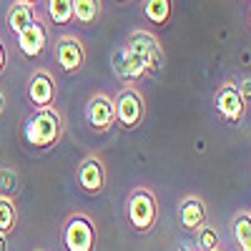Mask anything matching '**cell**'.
<instances>
[{
  "mask_svg": "<svg viewBox=\"0 0 251 251\" xmlns=\"http://www.w3.org/2000/svg\"><path fill=\"white\" fill-rule=\"evenodd\" d=\"M78 186L83 188L86 194H100L106 188V163H103L100 156H86L78 163V171H75Z\"/></svg>",
  "mask_w": 251,
  "mask_h": 251,
  "instance_id": "9c48e42d",
  "label": "cell"
},
{
  "mask_svg": "<svg viewBox=\"0 0 251 251\" xmlns=\"http://www.w3.org/2000/svg\"><path fill=\"white\" fill-rule=\"evenodd\" d=\"M38 18V10H35V5H30V3H23V0H15V3L8 8V15H5V25H8V30L13 33V35H18V33H23L33 20Z\"/></svg>",
  "mask_w": 251,
  "mask_h": 251,
  "instance_id": "5bb4252c",
  "label": "cell"
},
{
  "mask_svg": "<svg viewBox=\"0 0 251 251\" xmlns=\"http://www.w3.org/2000/svg\"><path fill=\"white\" fill-rule=\"evenodd\" d=\"M239 93H241L244 103H249V100H251V78H244V80L239 83Z\"/></svg>",
  "mask_w": 251,
  "mask_h": 251,
  "instance_id": "7402d4cb",
  "label": "cell"
},
{
  "mask_svg": "<svg viewBox=\"0 0 251 251\" xmlns=\"http://www.w3.org/2000/svg\"><path fill=\"white\" fill-rule=\"evenodd\" d=\"M63 128H66V121L55 106L35 108L23 123V138L33 149H50L60 141Z\"/></svg>",
  "mask_w": 251,
  "mask_h": 251,
  "instance_id": "6da1fadb",
  "label": "cell"
},
{
  "mask_svg": "<svg viewBox=\"0 0 251 251\" xmlns=\"http://www.w3.org/2000/svg\"><path fill=\"white\" fill-rule=\"evenodd\" d=\"M206 203L199 196H186L178 206V221L186 231H199L201 226H206Z\"/></svg>",
  "mask_w": 251,
  "mask_h": 251,
  "instance_id": "4fadbf2b",
  "label": "cell"
},
{
  "mask_svg": "<svg viewBox=\"0 0 251 251\" xmlns=\"http://www.w3.org/2000/svg\"><path fill=\"white\" fill-rule=\"evenodd\" d=\"M116 3H123L126 5V3H131V0H116Z\"/></svg>",
  "mask_w": 251,
  "mask_h": 251,
  "instance_id": "4316f807",
  "label": "cell"
},
{
  "mask_svg": "<svg viewBox=\"0 0 251 251\" xmlns=\"http://www.w3.org/2000/svg\"><path fill=\"white\" fill-rule=\"evenodd\" d=\"M55 63L63 73H78L86 66V48L75 35H60L55 40Z\"/></svg>",
  "mask_w": 251,
  "mask_h": 251,
  "instance_id": "52a82bcc",
  "label": "cell"
},
{
  "mask_svg": "<svg viewBox=\"0 0 251 251\" xmlns=\"http://www.w3.org/2000/svg\"><path fill=\"white\" fill-rule=\"evenodd\" d=\"M18 50L20 55H25V58H38L40 53H43V48L48 46V28L43 23V18H35L33 23L23 30V33H18Z\"/></svg>",
  "mask_w": 251,
  "mask_h": 251,
  "instance_id": "30bf717a",
  "label": "cell"
},
{
  "mask_svg": "<svg viewBox=\"0 0 251 251\" xmlns=\"http://www.w3.org/2000/svg\"><path fill=\"white\" fill-rule=\"evenodd\" d=\"M126 214H128V224L133 231L146 234L151 231L156 216H158V203L156 196L149 191V188H136L128 196V203H126Z\"/></svg>",
  "mask_w": 251,
  "mask_h": 251,
  "instance_id": "3957f363",
  "label": "cell"
},
{
  "mask_svg": "<svg viewBox=\"0 0 251 251\" xmlns=\"http://www.w3.org/2000/svg\"><path fill=\"white\" fill-rule=\"evenodd\" d=\"M113 103H116V123L121 128H126V131L138 128L146 116V100H143L141 91L133 86H123Z\"/></svg>",
  "mask_w": 251,
  "mask_h": 251,
  "instance_id": "277c9868",
  "label": "cell"
},
{
  "mask_svg": "<svg viewBox=\"0 0 251 251\" xmlns=\"http://www.w3.org/2000/svg\"><path fill=\"white\" fill-rule=\"evenodd\" d=\"M86 121L96 133H106L108 128L116 126V103L106 93H96L91 96L88 106H86Z\"/></svg>",
  "mask_w": 251,
  "mask_h": 251,
  "instance_id": "ba28073f",
  "label": "cell"
},
{
  "mask_svg": "<svg viewBox=\"0 0 251 251\" xmlns=\"http://www.w3.org/2000/svg\"><path fill=\"white\" fill-rule=\"evenodd\" d=\"M5 68H8V48H5V40L0 38V75L5 73Z\"/></svg>",
  "mask_w": 251,
  "mask_h": 251,
  "instance_id": "603a6c76",
  "label": "cell"
},
{
  "mask_svg": "<svg viewBox=\"0 0 251 251\" xmlns=\"http://www.w3.org/2000/svg\"><path fill=\"white\" fill-rule=\"evenodd\" d=\"M23 3H30V5H38V0H23Z\"/></svg>",
  "mask_w": 251,
  "mask_h": 251,
  "instance_id": "484cf974",
  "label": "cell"
},
{
  "mask_svg": "<svg viewBox=\"0 0 251 251\" xmlns=\"http://www.w3.org/2000/svg\"><path fill=\"white\" fill-rule=\"evenodd\" d=\"M196 244H199V251H219V234H216V228L201 226L196 231Z\"/></svg>",
  "mask_w": 251,
  "mask_h": 251,
  "instance_id": "44dd1931",
  "label": "cell"
},
{
  "mask_svg": "<svg viewBox=\"0 0 251 251\" xmlns=\"http://www.w3.org/2000/svg\"><path fill=\"white\" fill-rule=\"evenodd\" d=\"M20 191V178L15 169H0V196L15 199Z\"/></svg>",
  "mask_w": 251,
  "mask_h": 251,
  "instance_id": "ffe728a7",
  "label": "cell"
},
{
  "mask_svg": "<svg viewBox=\"0 0 251 251\" xmlns=\"http://www.w3.org/2000/svg\"><path fill=\"white\" fill-rule=\"evenodd\" d=\"M103 13V0H73V20L80 25H93Z\"/></svg>",
  "mask_w": 251,
  "mask_h": 251,
  "instance_id": "2e32d148",
  "label": "cell"
},
{
  "mask_svg": "<svg viewBox=\"0 0 251 251\" xmlns=\"http://www.w3.org/2000/svg\"><path fill=\"white\" fill-rule=\"evenodd\" d=\"M143 15L156 28H163L174 18V0H143Z\"/></svg>",
  "mask_w": 251,
  "mask_h": 251,
  "instance_id": "9a60e30c",
  "label": "cell"
},
{
  "mask_svg": "<svg viewBox=\"0 0 251 251\" xmlns=\"http://www.w3.org/2000/svg\"><path fill=\"white\" fill-rule=\"evenodd\" d=\"M48 18L55 25H68L73 23V0H46Z\"/></svg>",
  "mask_w": 251,
  "mask_h": 251,
  "instance_id": "e0dca14e",
  "label": "cell"
},
{
  "mask_svg": "<svg viewBox=\"0 0 251 251\" xmlns=\"http://www.w3.org/2000/svg\"><path fill=\"white\" fill-rule=\"evenodd\" d=\"M15 221H18V208H15V201L13 199H5L0 196V234H10L15 228Z\"/></svg>",
  "mask_w": 251,
  "mask_h": 251,
  "instance_id": "ac0fdd59",
  "label": "cell"
},
{
  "mask_svg": "<svg viewBox=\"0 0 251 251\" xmlns=\"http://www.w3.org/2000/svg\"><path fill=\"white\" fill-rule=\"evenodd\" d=\"M214 106L219 111V116L226 121V123H231V126H239L244 113H246V103L239 93V86L234 80H226L219 86L216 91V98H214Z\"/></svg>",
  "mask_w": 251,
  "mask_h": 251,
  "instance_id": "8992f818",
  "label": "cell"
},
{
  "mask_svg": "<svg viewBox=\"0 0 251 251\" xmlns=\"http://www.w3.org/2000/svg\"><path fill=\"white\" fill-rule=\"evenodd\" d=\"M234 236L241 251H251V214H239L234 221Z\"/></svg>",
  "mask_w": 251,
  "mask_h": 251,
  "instance_id": "d6986e66",
  "label": "cell"
},
{
  "mask_svg": "<svg viewBox=\"0 0 251 251\" xmlns=\"http://www.w3.org/2000/svg\"><path fill=\"white\" fill-rule=\"evenodd\" d=\"M111 63H113V73L121 83H126V86H131V83L141 80L146 75V68H143V63L126 48L121 46L118 50L111 53Z\"/></svg>",
  "mask_w": 251,
  "mask_h": 251,
  "instance_id": "8fae6325",
  "label": "cell"
},
{
  "mask_svg": "<svg viewBox=\"0 0 251 251\" xmlns=\"http://www.w3.org/2000/svg\"><path fill=\"white\" fill-rule=\"evenodd\" d=\"M3 111H5V93L0 91V116H3Z\"/></svg>",
  "mask_w": 251,
  "mask_h": 251,
  "instance_id": "d4e9b609",
  "label": "cell"
},
{
  "mask_svg": "<svg viewBox=\"0 0 251 251\" xmlns=\"http://www.w3.org/2000/svg\"><path fill=\"white\" fill-rule=\"evenodd\" d=\"M0 251H8V236L0 234Z\"/></svg>",
  "mask_w": 251,
  "mask_h": 251,
  "instance_id": "cb8c5ba5",
  "label": "cell"
},
{
  "mask_svg": "<svg viewBox=\"0 0 251 251\" xmlns=\"http://www.w3.org/2000/svg\"><path fill=\"white\" fill-rule=\"evenodd\" d=\"M60 239L66 251H96V226L86 214H75L66 221Z\"/></svg>",
  "mask_w": 251,
  "mask_h": 251,
  "instance_id": "5b68a950",
  "label": "cell"
},
{
  "mask_svg": "<svg viewBox=\"0 0 251 251\" xmlns=\"http://www.w3.org/2000/svg\"><path fill=\"white\" fill-rule=\"evenodd\" d=\"M55 80L48 71H35L30 78H28V100L33 103L35 108H46V106H53L55 103Z\"/></svg>",
  "mask_w": 251,
  "mask_h": 251,
  "instance_id": "7c38bea8",
  "label": "cell"
},
{
  "mask_svg": "<svg viewBox=\"0 0 251 251\" xmlns=\"http://www.w3.org/2000/svg\"><path fill=\"white\" fill-rule=\"evenodd\" d=\"M126 48H128L146 68V75H156L163 71V48L158 43V38L149 30H133L128 35V40L123 43Z\"/></svg>",
  "mask_w": 251,
  "mask_h": 251,
  "instance_id": "7a4b0ae2",
  "label": "cell"
}]
</instances>
